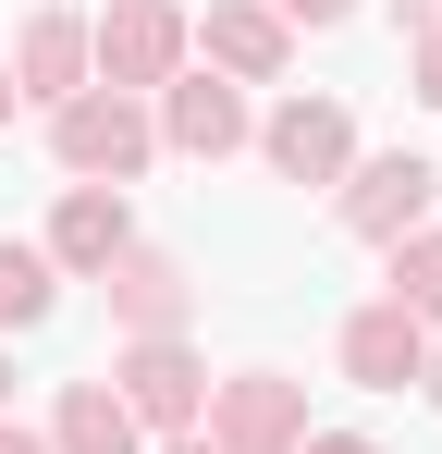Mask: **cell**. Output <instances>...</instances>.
I'll return each instance as SVG.
<instances>
[{
  "label": "cell",
  "mask_w": 442,
  "mask_h": 454,
  "mask_svg": "<svg viewBox=\"0 0 442 454\" xmlns=\"http://www.w3.org/2000/svg\"><path fill=\"white\" fill-rule=\"evenodd\" d=\"M50 148H62V172H86V184H123V172H147L160 123H147L136 98L86 86V98H62V111H50Z\"/></svg>",
  "instance_id": "1"
},
{
  "label": "cell",
  "mask_w": 442,
  "mask_h": 454,
  "mask_svg": "<svg viewBox=\"0 0 442 454\" xmlns=\"http://www.w3.org/2000/svg\"><path fill=\"white\" fill-rule=\"evenodd\" d=\"M86 62H99V86H111V98L172 86V62H185V12H172V0H111V12L86 25Z\"/></svg>",
  "instance_id": "2"
},
{
  "label": "cell",
  "mask_w": 442,
  "mask_h": 454,
  "mask_svg": "<svg viewBox=\"0 0 442 454\" xmlns=\"http://www.w3.org/2000/svg\"><path fill=\"white\" fill-rule=\"evenodd\" d=\"M209 442H221V454H295V442H307V393H295L283 369L209 380Z\"/></svg>",
  "instance_id": "3"
},
{
  "label": "cell",
  "mask_w": 442,
  "mask_h": 454,
  "mask_svg": "<svg viewBox=\"0 0 442 454\" xmlns=\"http://www.w3.org/2000/svg\"><path fill=\"white\" fill-rule=\"evenodd\" d=\"M111 380H123V418H136V430H197V418H209V369H197L172 332H160V344H136Z\"/></svg>",
  "instance_id": "4"
},
{
  "label": "cell",
  "mask_w": 442,
  "mask_h": 454,
  "mask_svg": "<svg viewBox=\"0 0 442 454\" xmlns=\"http://www.w3.org/2000/svg\"><path fill=\"white\" fill-rule=\"evenodd\" d=\"M258 148L283 184H344V160H357V123L332 111V98H283L271 123H258Z\"/></svg>",
  "instance_id": "5"
},
{
  "label": "cell",
  "mask_w": 442,
  "mask_h": 454,
  "mask_svg": "<svg viewBox=\"0 0 442 454\" xmlns=\"http://www.w3.org/2000/svg\"><path fill=\"white\" fill-rule=\"evenodd\" d=\"M430 184H442V172H430V160H418V148L368 160L357 184H344V233H368V246H406V233L430 222Z\"/></svg>",
  "instance_id": "6"
},
{
  "label": "cell",
  "mask_w": 442,
  "mask_h": 454,
  "mask_svg": "<svg viewBox=\"0 0 442 454\" xmlns=\"http://www.w3.org/2000/svg\"><path fill=\"white\" fill-rule=\"evenodd\" d=\"M111 319L136 332V344H160V332H185V307H197V283H185V258H160V246H123L111 270Z\"/></svg>",
  "instance_id": "7"
},
{
  "label": "cell",
  "mask_w": 442,
  "mask_h": 454,
  "mask_svg": "<svg viewBox=\"0 0 442 454\" xmlns=\"http://www.w3.org/2000/svg\"><path fill=\"white\" fill-rule=\"evenodd\" d=\"M418 369H430V332H418V319H406L393 295L344 319V380H368V393H406Z\"/></svg>",
  "instance_id": "8"
},
{
  "label": "cell",
  "mask_w": 442,
  "mask_h": 454,
  "mask_svg": "<svg viewBox=\"0 0 442 454\" xmlns=\"http://www.w3.org/2000/svg\"><path fill=\"white\" fill-rule=\"evenodd\" d=\"M160 136H172L185 160H233L246 148V98H233L221 74H172L160 86Z\"/></svg>",
  "instance_id": "9"
},
{
  "label": "cell",
  "mask_w": 442,
  "mask_h": 454,
  "mask_svg": "<svg viewBox=\"0 0 442 454\" xmlns=\"http://www.w3.org/2000/svg\"><path fill=\"white\" fill-rule=\"evenodd\" d=\"M123 246H136V222H123V197H111V184H74V197H62V222H50V246H37V258H50V270H111Z\"/></svg>",
  "instance_id": "10"
},
{
  "label": "cell",
  "mask_w": 442,
  "mask_h": 454,
  "mask_svg": "<svg viewBox=\"0 0 442 454\" xmlns=\"http://www.w3.org/2000/svg\"><path fill=\"white\" fill-rule=\"evenodd\" d=\"M12 98H50V111L86 98V25H74V12H37V25H25V50H12Z\"/></svg>",
  "instance_id": "11"
},
{
  "label": "cell",
  "mask_w": 442,
  "mask_h": 454,
  "mask_svg": "<svg viewBox=\"0 0 442 454\" xmlns=\"http://www.w3.org/2000/svg\"><path fill=\"white\" fill-rule=\"evenodd\" d=\"M283 50H295L283 12H258V0H209V62H221V74L271 86V74H283Z\"/></svg>",
  "instance_id": "12"
},
{
  "label": "cell",
  "mask_w": 442,
  "mask_h": 454,
  "mask_svg": "<svg viewBox=\"0 0 442 454\" xmlns=\"http://www.w3.org/2000/svg\"><path fill=\"white\" fill-rule=\"evenodd\" d=\"M147 430L123 418L111 380H62V418H50V454H136Z\"/></svg>",
  "instance_id": "13"
},
{
  "label": "cell",
  "mask_w": 442,
  "mask_h": 454,
  "mask_svg": "<svg viewBox=\"0 0 442 454\" xmlns=\"http://www.w3.org/2000/svg\"><path fill=\"white\" fill-rule=\"evenodd\" d=\"M37 319H50V258L0 233V332H37Z\"/></svg>",
  "instance_id": "14"
},
{
  "label": "cell",
  "mask_w": 442,
  "mask_h": 454,
  "mask_svg": "<svg viewBox=\"0 0 442 454\" xmlns=\"http://www.w3.org/2000/svg\"><path fill=\"white\" fill-rule=\"evenodd\" d=\"M393 307H406L418 332L442 319V233H406V246H393Z\"/></svg>",
  "instance_id": "15"
},
{
  "label": "cell",
  "mask_w": 442,
  "mask_h": 454,
  "mask_svg": "<svg viewBox=\"0 0 442 454\" xmlns=\"http://www.w3.org/2000/svg\"><path fill=\"white\" fill-rule=\"evenodd\" d=\"M418 98L442 111V37H418Z\"/></svg>",
  "instance_id": "16"
},
{
  "label": "cell",
  "mask_w": 442,
  "mask_h": 454,
  "mask_svg": "<svg viewBox=\"0 0 442 454\" xmlns=\"http://www.w3.org/2000/svg\"><path fill=\"white\" fill-rule=\"evenodd\" d=\"M295 25H344V12H357V0H283Z\"/></svg>",
  "instance_id": "17"
},
{
  "label": "cell",
  "mask_w": 442,
  "mask_h": 454,
  "mask_svg": "<svg viewBox=\"0 0 442 454\" xmlns=\"http://www.w3.org/2000/svg\"><path fill=\"white\" fill-rule=\"evenodd\" d=\"M295 454H381V442H357V430H320V442H295Z\"/></svg>",
  "instance_id": "18"
},
{
  "label": "cell",
  "mask_w": 442,
  "mask_h": 454,
  "mask_svg": "<svg viewBox=\"0 0 442 454\" xmlns=\"http://www.w3.org/2000/svg\"><path fill=\"white\" fill-rule=\"evenodd\" d=\"M406 25H418V37H442V0H406Z\"/></svg>",
  "instance_id": "19"
},
{
  "label": "cell",
  "mask_w": 442,
  "mask_h": 454,
  "mask_svg": "<svg viewBox=\"0 0 442 454\" xmlns=\"http://www.w3.org/2000/svg\"><path fill=\"white\" fill-rule=\"evenodd\" d=\"M0 454H50V442H37V430H12V418H0Z\"/></svg>",
  "instance_id": "20"
},
{
  "label": "cell",
  "mask_w": 442,
  "mask_h": 454,
  "mask_svg": "<svg viewBox=\"0 0 442 454\" xmlns=\"http://www.w3.org/2000/svg\"><path fill=\"white\" fill-rule=\"evenodd\" d=\"M0 123H12V62H0Z\"/></svg>",
  "instance_id": "21"
},
{
  "label": "cell",
  "mask_w": 442,
  "mask_h": 454,
  "mask_svg": "<svg viewBox=\"0 0 442 454\" xmlns=\"http://www.w3.org/2000/svg\"><path fill=\"white\" fill-rule=\"evenodd\" d=\"M172 454H221V442H172Z\"/></svg>",
  "instance_id": "22"
},
{
  "label": "cell",
  "mask_w": 442,
  "mask_h": 454,
  "mask_svg": "<svg viewBox=\"0 0 442 454\" xmlns=\"http://www.w3.org/2000/svg\"><path fill=\"white\" fill-rule=\"evenodd\" d=\"M0 405H12V369H0Z\"/></svg>",
  "instance_id": "23"
}]
</instances>
